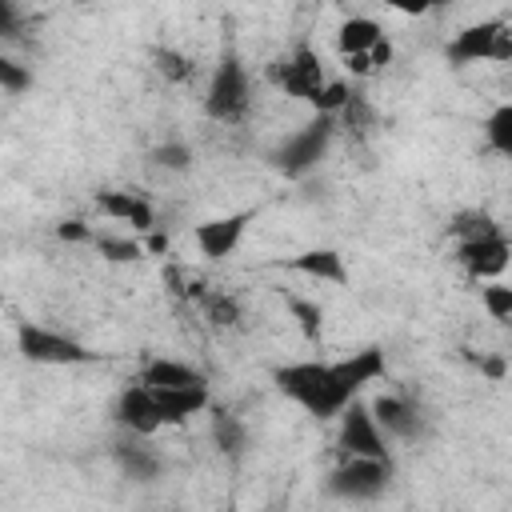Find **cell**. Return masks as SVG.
Here are the masks:
<instances>
[{
	"mask_svg": "<svg viewBox=\"0 0 512 512\" xmlns=\"http://www.w3.org/2000/svg\"><path fill=\"white\" fill-rule=\"evenodd\" d=\"M276 388L296 400L308 416L316 420H332L356 392L336 376V364H320V360H296V364H284L272 372Z\"/></svg>",
	"mask_w": 512,
	"mask_h": 512,
	"instance_id": "obj_1",
	"label": "cell"
},
{
	"mask_svg": "<svg viewBox=\"0 0 512 512\" xmlns=\"http://www.w3.org/2000/svg\"><path fill=\"white\" fill-rule=\"evenodd\" d=\"M16 348L24 360L32 364H88L96 352H88L80 340L56 332V328H44V324H32V320H20L16 324Z\"/></svg>",
	"mask_w": 512,
	"mask_h": 512,
	"instance_id": "obj_2",
	"label": "cell"
},
{
	"mask_svg": "<svg viewBox=\"0 0 512 512\" xmlns=\"http://www.w3.org/2000/svg\"><path fill=\"white\" fill-rule=\"evenodd\" d=\"M392 480V464L388 456H344V464L332 472L328 488L344 500H376Z\"/></svg>",
	"mask_w": 512,
	"mask_h": 512,
	"instance_id": "obj_3",
	"label": "cell"
},
{
	"mask_svg": "<svg viewBox=\"0 0 512 512\" xmlns=\"http://www.w3.org/2000/svg\"><path fill=\"white\" fill-rule=\"evenodd\" d=\"M204 108H208L212 120H240L244 116V108H248V76H244L236 56H224L216 64L208 96H204Z\"/></svg>",
	"mask_w": 512,
	"mask_h": 512,
	"instance_id": "obj_4",
	"label": "cell"
},
{
	"mask_svg": "<svg viewBox=\"0 0 512 512\" xmlns=\"http://www.w3.org/2000/svg\"><path fill=\"white\" fill-rule=\"evenodd\" d=\"M336 416H340V452L344 456H380V460L388 456V436L380 432L368 404H360L352 396Z\"/></svg>",
	"mask_w": 512,
	"mask_h": 512,
	"instance_id": "obj_5",
	"label": "cell"
},
{
	"mask_svg": "<svg viewBox=\"0 0 512 512\" xmlns=\"http://www.w3.org/2000/svg\"><path fill=\"white\" fill-rule=\"evenodd\" d=\"M332 120L336 116H316L312 124H304L300 132H292L288 140H284V148L276 152V164L288 172V176H304L320 156H324V148H328V140H332Z\"/></svg>",
	"mask_w": 512,
	"mask_h": 512,
	"instance_id": "obj_6",
	"label": "cell"
},
{
	"mask_svg": "<svg viewBox=\"0 0 512 512\" xmlns=\"http://www.w3.org/2000/svg\"><path fill=\"white\" fill-rule=\"evenodd\" d=\"M252 216H256V212H252V208H244V212H228V216H212V220L196 224V228H192V240H196L200 256H204V260H212V264L228 260V256L240 248L244 228H248V220H252Z\"/></svg>",
	"mask_w": 512,
	"mask_h": 512,
	"instance_id": "obj_7",
	"label": "cell"
},
{
	"mask_svg": "<svg viewBox=\"0 0 512 512\" xmlns=\"http://www.w3.org/2000/svg\"><path fill=\"white\" fill-rule=\"evenodd\" d=\"M508 256H512V248H508V240H504L496 228L460 240V264H464L476 280H496V276L508 268Z\"/></svg>",
	"mask_w": 512,
	"mask_h": 512,
	"instance_id": "obj_8",
	"label": "cell"
},
{
	"mask_svg": "<svg viewBox=\"0 0 512 512\" xmlns=\"http://www.w3.org/2000/svg\"><path fill=\"white\" fill-rule=\"evenodd\" d=\"M276 84H280L288 96H300V100L312 104V96H316L320 84H324V64H320V56H316L312 48H296V52L276 68Z\"/></svg>",
	"mask_w": 512,
	"mask_h": 512,
	"instance_id": "obj_9",
	"label": "cell"
},
{
	"mask_svg": "<svg viewBox=\"0 0 512 512\" xmlns=\"http://www.w3.org/2000/svg\"><path fill=\"white\" fill-rule=\"evenodd\" d=\"M96 208H100L108 220L128 224L132 232H152V228H156V212H152V204H148L140 192L104 188V192H96Z\"/></svg>",
	"mask_w": 512,
	"mask_h": 512,
	"instance_id": "obj_10",
	"label": "cell"
},
{
	"mask_svg": "<svg viewBox=\"0 0 512 512\" xmlns=\"http://www.w3.org/2000/svg\"><path fill=\"white\" fill-rule=\"evenodd\" d=\"M508 24L504 20H484V24H468L456 32V40L448 44V60L452 64H480V60H492L496 52V40Z\"/></svg>",
	"mask_w": 512,
	"mask_h": 512,
	"instance_id": "obj_11",
	"label": "cell"
},
{
	"mask_svg": "<svg viewBox=\"0 0 512 512\" xmlns=\"http://www.w3.org/2000/svg\"><path fill=\"white\" fill-rule=\"evenodd\" d=\"M116 416H120V424H124L128 432H136V436H152V432L164 428V424H160V412H156V396H152L148 384L124 388L120 400H116Z\"/></svg>",
	"mask_w": 512,
	"mask_h": 512,
	"instance_id": "obj_12",
	"label": "cell"
},
{
	"mask_svg": "<svg viewBox=\"0 0 512 512\" xmlns=\"http://www.w3.org/2000/svg\"><path fill=\"white\" fill-rule=\"evenodd\" d=\"M160 424H184L188 416L208 408V380L204 384H180V388H152Z\"/></svg>",
	"mask_w": 512,
	"mask_h": 512,
	"instance_id": "obj_13",
	"label": "cell"
},
{
	"mask_svg": "<svg viewBox=\"0 0 512 512\" xmlns=\"http://www.w3.org/2000/svg\"><path fill=\"white\" fill-rule=\"evenodd\" d=\"M292 272L308 276V280H328V284H348V268H344V256L336 248H308L300 256L288 260Z\"/></svg>",
	"mask_w": 512,
	"mask_h": 512,
	"instance_id": "obj_14",
	"label": "cell"
},
{
	"mask_svg": "<svg viewBox=\"0 0 512 512\" xmlns=\"http://www.w3.org/2000/svg\"><path fill=\"white\" fill-rule=\"evenodd\" d=\"M368 412L376 416V424H380L384 436H412V432H416V408H412L404 396L384 392V396H376V400L368 404Z\"/></svg>",
	"mask_w": 512,
	"mask_h": 512,
	"instance_id": "obj_15",
	"label": "cell"
},
{
	"mask_svg": "<svg viewBox=\"0 0 512 512\" xmlns=\"http://www.w3.org/2000/svg\"><path fill=\"white\" fill-rule=\"evenodd\" d=\"M336 376H340L352 392H360L364 384H372V380H380V376H384V352H380V348L352 352V356L336 360Z\"/></svg>",
	"mask_w": 512,
	"mask_h": 512,
	"instance_id": "obj_16",
	"label": "cell"
},
{
	"mask_svg": "<svg viewBox=\"0 0 512 512\" xmlns=\"http://www.w3.org/2000/svg\"><path fill=\"white\" fill-rule=\"evenodd\" d=\"M380 36H384V28H380L372 16H348V20L340 24V32H336V48H340V56H348V52H368Z\"/></svg>",
	"mask_w": 512,
	"mask_h": 512,
	"instance_id": "obj_17",
	"label": "cell"
},
{
	"mask_svg": "<svg viewBox=\"0 0 512 512\" xmlns=\"http://www.w3.org/2000/svg\"><path fill=\"white\" fill-rule=\"evenodd\" d=\"M140 384L148 388H180V384H204V376L188 364H176V360H148L144 372H140Z\"/></svg>",
	"mask_w": 512,
	"mask_h": 512,
	"instance_id": "obj_18",
	"label": "cell"
},
{
	"mask_svg": "<svg viewBox=\"0 0 512 512\" xmlns=\"http://www.w3.org/2000/svg\"><path fill=\"white\" fill-rule=\"evenodd\" d=\"M288 316L296 320L304 340H320V332H324V308L320 304H312L304 296H288Z\"/></svg>",
	"mask_w": 512,
	"mask_h": 512,
	"instance_id": "obj_19",
	"label": "cell"
},
{
	"mask_svg": "<svg viewBox=\"0 0 512 512\" xmlns=\"http://www.w3.org/2000/svg\"><path fill=\"white\" fill-rule=\"evenodd\" d=\"M484 136H488L492 152H500V156H512V104H500V108L488 116V124H484Z\"/></svg>",
	"mask_w": 512,
	"mask_h": 512,
	"instance_id": "obj_20",
	"label": "cell"
},
{
	"mask_svg": "<svg viewBox=\"0 0 512 512\" xmlns=\"http://www.w3.org/2000/svg\"><path fill=\"white\" fill-rule=\"evenodd\" d=\"M116 460H120V468L132 476V480H152L156 476V456H148L144 448H136V444H120L116 448Z\"/></svg>",
	"mask_w": 512,
	"mask_h": 512,
	"instance_id": "obj_21",
	"label": "cell"
},
{
	"mask_svg": "<svg viewBox=\"0 0 512 512\" xmlns=\"http://www.w3.org/2000/svg\"><path fill=\"white\" fill-rule=\"evenodd\" d=\"M212 436H216L220 452H228V456H240V448H244V424H240L232 412H220V416L212 420Z\"/></svg>",
	"mask_w": 512,
	"mask_h": 512,
	"instance_id": "obj_22",
	"label": "cell"
},
{
	"mask_svg": "<svg viewBox=\"0 0 512 512\" xmlns=\"http://www.w3.org/2000/svg\"><path fill=\"white\" fill-rule=\"evenodd\" d=\"M96 252H100L104 260H112V264H132V260L144 256V244H136V240H128V236H100V240H96Z\"/></svg>",
	"mask_w": 512,
	"mask_h": 512,
	"instance_id": "obj_23",
	"label": "cell"
},
{
	"mask_svg": "<svg viewBox=\"0 0 512 512\" xmlns=\"http://www.w3.org/2000/svg\"><path fill=\"white\" fill-rule=\"evenodd\" d=\"M348 96H352V92H348V84H344V80H324V84H320V92L312 96V108H316V112H324V116H336V112L348 104Z\"/></svg>",
	"mask_w": 512,
	"mask_h": 512,
	"instance_id": "obj_24",
	"label": "cell"
},
{
	"mask_svg": "<svg viewBox=\"0 0 512 512\" xmlns=\"http://www.w3.org/2000/svg\"><path fill=\"white\" fill-rule=\"evenodd\" d=\"M152 160H156L160 168H168V172H184V168H192V148H188L184 140H164V144L152 152Z\"/></svg>",
	"mask_w": 512,
	"mask_h": 512,
	"instance_id": "obj_25",
	"label": "cell"
},
{
	"mask_svg": "<svg viewBox=\"0 0 512 512\" xmlns=\"http://www.w3.org/2000/svg\"><path fill=\"white\" fill-rule=\"evenodd\" d=\"M480 300H484V308H488L492 320H508L512 316V288L508 284H500V280L484 284L480 288Z\"/></svg>",
	"mask_w": 512,
	"mask_h": 512,
	"instance_id": "obj_26",
	"label": "cell"
},
{
	"mask_svg": "<svg viewBox=\"0 0 512 512\" xmlns=\"http://www.w3.org/2000/svg\"><path fill=\"white\" fill-rule=\"evenodd\" d=\"M32 84V72L8 56H0V92H24Z\"/></svg>",
	"mask_w": 512,
	"mask_h": 512,
	"instance_id": "obj_27",
	"label": "cell"
},
{
	"mask_svg": "<svg viewBox=\"0 0 512 512\" xmlns=\"http://www.w3.org/2000/svg\"><path fill=\"white\" fill-rule=\"evenodd\" d=\"M156 68H160V76H168V80H188L192 76V64L180 56V52H172V48H160L156 52Z\"/></svg>",
	"mask_w": 512,
	"mask_h": 512,
	"instance_id": "obj_28",
	"label": "cell"
},
{
	"mask_svg": "<svg viewBox=\"0 0 512 512\" xmlns=\"http://www.w3.org/2000/svg\"><path fill=\"white\" fill-rule=\"evenodd\" d=\"M208 316H212L216 324H236L240 308H236V300H232V296H212V304H208Z\"/></svg>",
	"mask_w": 512,
	"mask_h": 512,
	"instance_id": "obj_29",
	"label": "cell"
},
{
	"mask_svg": "<svg viewBox=\"0 0 512 512\" xmlns=\"http://www.w3.org/2000/svg\"><path fill=\"white\" fill-rule=\"evenodd\" d=\"M56 236H60V240H72V244H80V240H92V228H88L84 220H64V224L56 228Z\"/></svg>",
	"mask_w": 512,
	"mask_h": 512,
	"instance_id": "obj_30",
	"label": "cell"
},
{
	"mask_svg": "<svg viewBox=\"0 0 512 512\" xmlns=\"http://www.w3.org/2000/svg\"><path fill=\"white\" fill-rule=\"evenodd\" d=\"M368 60H372V68H388V64H392V40L380 36V40L368 48Z\"/></svg>",
	"mask_w": 512,
	"mask_h": 512,
	"instance_id": "obj_31",
	"label": "cell"
},
{
	"mask_svg": "<svg viewBox=\"0 0 512 512\" xmlns=\"http://www.w3.org/2000/svg\"><path fill=\"white\" fill-rule=\"evenodd\" d=\"M384 4L396 8V12H404V16H424L432 8V0H384Z\"/></svg>",
	"mask_w": 512,
	"mask_h": 512,
	"instance_id": "obj_32",
	"label": "cell"
},
{
	"mask_svg": "<svg viewBox=\"0 0 512 512\" xmlns=\"http://www.w3.org/2000/svg\"><path fill=\"white\" fill-rule=\"evenodd\" d=\"M344 68H348V72H356V76L376 72V68H372V60H368V52H348V56H344Z\"/></svg>",
	"mask_w": 512,
	"mask_h": 512,
	"instance_id": "obj_33",
	"label": "cell"
},
{
	"mask_svg": "<svg viewBox=\"0 0 512 512\" xmlns=\"http://www.w3.org/2000/svg\"><path fill=\"white\" fill-rule=\"evenodd\" d=\"M492 60H496V64L512 60V32H508V28L500 32V40H496V52H492Z\"/></svg>",
	"mask_w": 512,
	"mask_h": 512,
	"instance_id": "obj_34",
	"label": "cell"
},
{
	"mask_svg": "<svg viewBox=\"0 0 512 512\" xmlns=\"http://www.w3.org/2000/svg\"><path fill=\"white\" fill-rule=\"evenodd\" d=\"M144 252H152V256H164V252H168V236L152 228V232H148V240H144Z\"/></svg>",
	"mask_w": 512,
	"mask_h": 512,
	"instance_id": "obj_35",
	"label": "cell"
},
{
	"mask_svg": "<svg viewBox=\"0 0 512 512\" xmlns=\"http://www.w3.org/2000/svg\"><path fill=\"white\" fill-rule=\"evenodd\" d=\"M16 28V8H12V0H0V36H8Z\"/></svg>",
	"mask_w": 512,
	"mask_h": 512,
	"instance_id": "obj_36",
	"label": "cell"
},
{
	"mask_svg": "<svg viewBox=\"0 0 512 512\" xmlns=\"http://www.w3.org/2000/svg\"><path fill=\"white\" fill-rule=\"evenodd\" d=\"M432 4H444V0H432Z\"/></svg>",
	"mask_w": 512,
	"mask_h": 512,
	"instance_id": "obj_37",
	"label": "cell"
}]
</instances>
